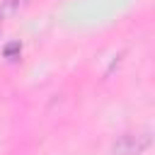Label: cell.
<instances>
[{
  "label": "cell",
  "mask_w": 155,
  "mask_h": 155,
  "mask_svg": "<svg viewBox=\"0 0 155 155\" xmlns=\"http://www.w3.org/2000/svg\"><path fill=\"white\" fill-rule=\"evenodd\" d=\"M15 51H19V44H10V46L5 48V56H7V58H12V53H15Z\"/></svg>",
  "instance_id": "7a4b0ae2"
},
{
  "label": "cell",
  "mask_w": 155,
  "mask_h": 155,
  "mask_svg": "<svg viewBox=\"0 0 155 155\" xmlns=\"http://www.w3.org/2000/svg\"><path fill=\"white\" fill-rule=\"evenodd\" d=\"M150 145V136L140 133V136H124L119 143H114V153L119 155H138L140 150H145Z\"/></svg>",
  "instance_id": "6da1fadb"
}]
</instances>
